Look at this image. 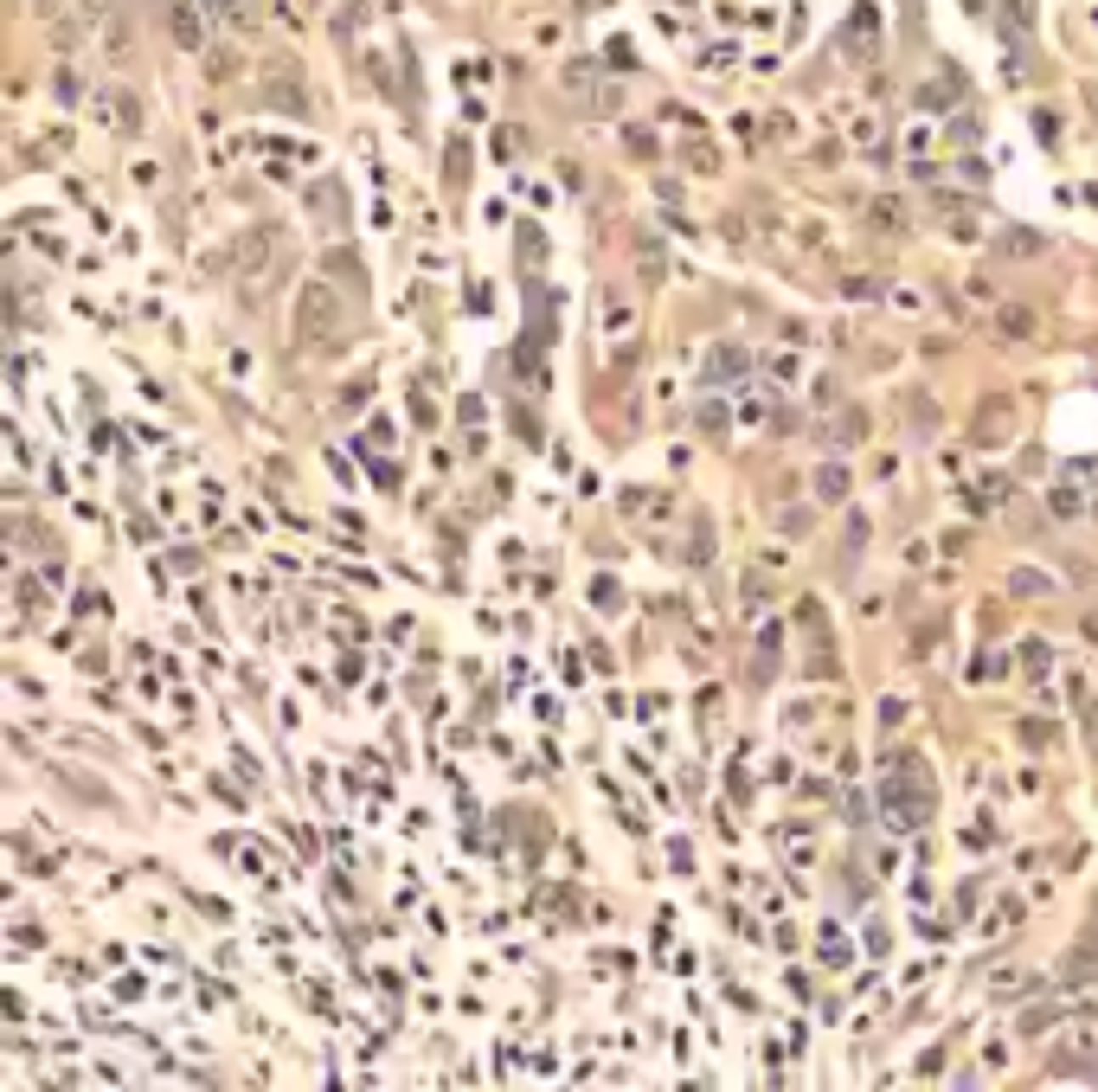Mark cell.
I'll list each match as a JSON object with an SVG mask.
<instances>
[{"mask_svg": "<svg viewBox=\"0 0 1098 1092\" xmlns=\"http://www.w3.org/2000/svg\"><path fill=\"white\" fill-rule=\"evenodd\" d=\"M341 328H347L341 296H334L328 283H308V290L296 296V335H303V348L334 354V348H341Z\"/></svg>", "mask_w": 1098, "mask_h": 1092, "instance_id": "6da1fadb", "label": "cell"}, {"mask_svg": "<svg viewBox=\"0 0 1098 1092\" xmlns=\"http://www.w3.org/2000/svg\"><path fill=\"white\" fill-rule=\"evenodd\" d=\"M931 816V778H919L912 758H893V778H886V823L893 829H919Z\"/></svg>", "mask_w": 1098, "mask_h": 1092, "instance_id": "7a4b0ae2", "label": "cell"}, {"mask_svg": "<svg viewBox=\"0 0 1098 1092\" xmlns=\"http://www.w3.org/2000/svg\"><path fill=\"white\" fill-rule=\"evenodd\" d=\"M1009 424H1015V405L996 393L989 405L976 411V424H970V431H976V444H1002V437H1009Z\"/></svg>", "mask_w": 1098, "mask_h": 1092, "instance_id": "3957f363", "label": "cell"}, {"mask_svg": "<svg viewBox=\"0 0 1098 1092\" xmlns=\"http://www.w3.org/2000/svg\"><path fill=\"white\" fill-rule=\"evenodd\" d=\"M636 270H642V283H668V251H662V238H636Z\"/></svg>", "mask_w": 1098, "mask_h": 1092, "instance_id": "277c9868", "label": "cell"}, {"mask_svg": "<svg viewBox=\"0 0 1098 1092\" xmlns=\"http://www.w3.org/2000/svg\"><path fill=\"white\" fill-rule=\"evenodd\" d=\"M996 251H1002V257H1040V251H1047V238H1040L1034 225H1015V232L996 238Z\"/></svg>", "mask_w": 1098, "mask_h": 1092, "instance_id": "5b68a950", "label": "cell"}, {"mask_svg": "<svg viewBox=\"0 0 1098 1092\" xmlns=\"http://www.w3.org/2000/svg\"><path fill=\"white\" fill-rule=\"evenodd\" d=\"M745 373V354L739 348H713L707 354V386H726V379H739Z\"/></svg>", "mask_w": 1098, "mask_h": 1092, "instance_id": "8992f818", "label": "cell"}, {"mask_svg": "<svg viewBox=\"0 0 1098 1092\" xmlns=\"http://www.w3.org/2000/svg\"><path fill=\"white\" fill-rule=\"evenodd\" d=\"M867 225H880V232H906V206L893 200V193H880V200L867 206Z\"/></svg>", "mask_w": 1098, "mask_h": 1092, "instance_id": "52a82bcc", "label": "cell"}, {"mask_svg": "<svg viewBox=\"0 0 1098 1092\" xmlns=\"http://www.w3.org/2000/svg\"><path fill=\"white\" fill-rule=\"evenodd\" d=\"M996 328H1002V335H1009V341H1027V335H1034V315H1027L1022 303H1009V308H1002V315H996Z\"/></svg>", "mask_w": 1098, "mask_h": 1092, "instance_id": "ba28073f", "label": "cell"}, {"mask_svg": "<svg viewBox=\"0 0 1098 1092\" xmlns=\"http://www.w3.org/2000/svg\"><path fill=\"white\" fill-rule=\"evenodd\" d=\"M173 39H180V45H200V39H206V32H200V20H193V7H187V0H173Z\"/></svg>", "mask_w": 1098, "mask_h": 1092, "instance_id": "9c48e42d", "label": "cell"}, {"mask_svg": "<svg viewBox=\"0 0 1098 1092\" xmlns=\"http://www.w3.org/2000/svg\"><path fill=\"white\" fill-rule=\"evenodd\" d=\"M1079 508H1085V495H1079V482H1060V489H1054V514H1060V521H1073V514H1079Z\"/></svg>", "mask_w": 1098, "mask_h": 1092, "instance_id": "30bf717a", "label": "cell"}, {"mask_svg": "<svg viewBox=\"0 0 1098 1092\" xmlns=\"http://www.w3.org/2000/svg\"><path fill=\"white\" fill-rule=\"evenodd\" d=\"M1054 1016H1060L1054 1003H1040V1009H1022V1016H1015V1028H1022V1034H1040V1028H1047Z\"/></svg>", "mask_w": 1098, "mask_h": 1092, "instance_id": "8fae6325", "label": "cell"}, {"mask_svg": "<svg viewBox=\"0 0 1098 1092\" xmlns=\"http://www.w3.org/2000/svg\"><path fill=\"white\" fill-rule=\"evenodd\" d=\"M841 489H848V476H841V463H829L823 476H816V495H823V501H841Z\"/></svg>", "mask_w": 1098, "mask_h": 1092, "instance_id": "7c38bea8", "label": "cell"}, {"mask_svg": "<svg viewBox=\"0 0 1098 1092\" xmlns=\"http://www.w3.org/2000/svg\"><path fill=\"white\" fill-rule=\"evenodd\" d=\"M829 437H835V450H848L854 437H861V411H841V418H835V431H829Z\"/></svg>", "mask_w": 1098, "mask_h": 1092, "instance_id": "4fadbf2b", "label": "cell"}, {"mask_svg": "<svg viewBox=\"0 0 1098 1092\" xmlns=\"http://www.w3.org/2000/svg\"><path fill=\"white\" fill-rule=\"evenodd\" d=\"M1015 591H1022V597H1047V591H1054V585L1040 579V572H1015Z\"/></svg>", "mask_w": 1098, "mask_h": 1092, "instance_id": "5bb4252c", "label": "cell"}, {"mask_svg": "<svg viewBox=\"0 0 1098 1092\" xmlns=\"http://www.w3.org/2000/svg\"><path fill=\"white\" fill-rule=\"evenodd\" d=\"M1022 983H1027V976L1015 970V964H1009V970H996V976H989V990H996V996H1015V990H1022Z\"/></svg>", "mask_w": 1098, "mask_h": 1092, "instance_id": "9a60e30c", "label": "cell"}, {"mask_svg": "<svg viewBox=\"0 0 1098 1092\" xmlns=\"http://www.w3.org/2000/svg\"><path fill=\"white\" fill-rule=\"evenodd\" d=\"M700 431H707V437H726V405H700Z\"/></svg>", "mask_w": 1098, "mask_h": 1092, "instance_id": "2e32d148", "label": "cell"}, {"mask_svg": "<svg viewBox=\"0 0 1098 1092\" xmlns=\"http://www.w3.org/2000/svg\"><path fill=\"white\" fill-rule=\"evenodd\" d=\"M1022 662H1027V675H1047V662H1054V655H1047V642H1027Z\"/></svg>", "mask_w": 1098, "mask_h": 1092, "instance_id": "e0dca14e", "label": "cell"}, {"mask_svg": "<svg viewBox=\"0 0 1098 1092\" xmlns=\"http://www.w3.org/2000/svg\"><path fill=\"white\" fill-rule=\"evenodd\" d=\"M1067 482H1079V489H1092V482H1098V456H1085V463H1073V469H1067Z\"/></svg>", "mask_w": 1098, "mask_h": 1092, "instance_id": "ac0fdd59", "label": "cell"}, {"mask_svg": "<svg viewBox=\"0 0 1098 1092\" xmlns=\"http://www.w3.org/2000/svg\"><path fill=\"white\" fill-rule=\"evenodd\" d=\"M520 251H527V263H540V257H546V245H540V232H534V225H520Z\"/></svg>", "mask_w": 1098, "mask_h": 1092, "instance_id": "d6986e66", "label": "cell"}, {"mask_svg": "<svg viewBox=\"0 0 1098 1092\" xmlns=\"http://www.w3.org/2000/svg\"><path fill=\"white\" fill-rule=\"evenodd\" d=\"M1022 739H1027V745H1054V727H1047V720H1027Z\"/></svg>", "mask_w": 1098, "mask_h": 1092, "instance_id": "ffe728a7", "label": "cell"}, {"mask_svg": "<svg viewBox=\"0 0 1098 1092\" xmlns=\"http://www.w3.org/2000/svg\"><path fill=\"white\" fill-rule=\"evenodd\" d=\"M206 7H212L218 20H231V26H245V7H238V0H206Z\"/></svg>", "mask_w": 1098, "mask_h": 1092, "instance_id": "44dd1931", "label": "cell"}, {"mask_svg": "<svg viewBox=\"0 0 1098 1092\" xmlns=\"http://www.w3.org/2000/svg\"><path fill=\"white\" fill-rule=\"evenodd\" d=\"M912 424H925V431H931V424H938V405H931V399H912Z\"/></svg>", "mask_w": 1098, "mask_h": 1092, "instance_id": "7402d4cb", "label": "cell"}, {"mask_svg": "<svg viewBox=\"0 0 1098 1092\" xmlns=\"http://www.w3.org/2000/svg\"><path fill=\"white\" fill-rule=\"evenodd\" d=\"M206 71H212V77H231V71H238V59H231V52H212V59H206Z\"/></svg>", "mask_w": 1098, "mask_h": 1092, "instance_id": "603a6c76", "label": "cell"}, {"mask_svg": "<svg viewBox=\"0 0 1098 1092\" xmlns=\"http://www.w3.org/2000/svg\"><path fill=\"white\" fill-rule=\"evenodd\" d=\"M604 321H610V328H630V308H623L617 296H610V303H604Z\"/></svg>", "mask_w": 1098, "mask_h": 1092, "instance_id": "cb8c5ba5", "label": "cell"}, {"mask_svg": "<svg viewBox=\"0 0 1098 1092\" xmlns=\"http://www.w3.org/2000/svg\"><path fill=\"white\" fill-rule=\"evenodd\" d=\"M841 290H848V296H861V303H867V296H880V283H867V277H848Z\"/></svg>", "mask_w": 1098, "mask_h": 1092, "instance_id": "d4e9b609", "label": "cell"}, {"mask_svg": "<svg viewBox=\"0 0 1098 1092\" xmlns=\"http://www.w3.org/2000/svg\"><path fill=\"white\" fill-rule=\"evenodd\" d=\"M1079 951H1085V958H1098V913H1092V932L1079 938Z\"/></svg>", "mask_w": 1098, "mask_h": 1092, "instance_id": "484cf974", "label": "cell"}, {"mask_svg": "<svg viewBox=\"0 0 1098 1092\" xmlns=\"http://www.w3.org/2000/svg\"><path fill=\"white\" fill-rule=\"evenodd\" d=\"M32 7H58V0H32Z\"/></svg>", "mask_w": 1098, "mask_h": 1092, "instance_id": "4316f807", "label": "cell"}, {"mask_svg": "<svg viewBox=\"0 0 1098 1092\" xmlns=\"http://www.w3.org/2000/svg\"><path fill=\"white\" fill-rule=\"evenodd\" d=\"M1092 733H1098V727H1092Z\"/></svg>", "mask_w": 1098, "mask_h": 1092, "instance_id": "83f0119b", "label": "cell"}]
</instances>
